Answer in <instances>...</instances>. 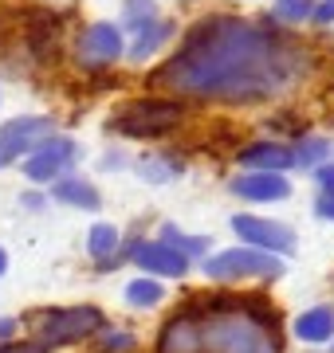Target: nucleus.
Wrapping results in <instances>:
<instances>
[{"mask_svg":"<svg viewBox=\"0 0 334 353\" xmlns=\"http://www.w3.org/2000/svg\"><path fill=\"white\" fill-rule=\"evenodd\" d=\"M303 51L264 24L240 16H208L185 36V48L157 67L150 83L197 99L259 102L291 87Z\"/></svg>","mask_w":334,"mask_h":353,"instance_id":"f257e3e1","label":"nucleus"},{"mask_svg":"<svg viewBox=\"0 0 334 353\" xmlns=\"http://www.w3.org/2000/svg\"><path fill=\"white\" fill-rule=\"evenodd\" d=\"M201 318L205 353H283L279 318L264 299L213 294L189 306Z\"/></svg>","mask_w":334,"mask_h":353,"instance_id":"f03ea898","label":"nucleus"},{"mask_svg":"<svg viewBox=\"0 0 334 353\" xmlns=\"http://www.w3.org/2000/svg\"><path fill=\"white\" fill-rule=\"evenodd\" d=\"M185 122V106L181 102H166V99H138L126 102L118 118L110 122L115 134H126V138H161L169 130H177Z\"/></svg>","mask_w":334,"mask_h":353,"instance_id":"7ed1b4c3","label":"nucleus"},{"mask_svg":"<svg viewBox=\"0 0 334 353\" xmlns=\"http://www.w3.org/2000/svg\"><path fill=\"white\" fill-rule=\"evenodd\" d=\"M103 326V314L95 306H71V310H48L36 318V345L52 350V345H71V341L87 338Z\"/></svg>","mask_w":334,"mask_h":353,"instance_id":"20e7f679","label":"nucleus"},{"mask_svg":"<svg viewBox=\"0 0 334 353\" xmlns=\"http://www.w3.org/2000/svg\"><path fill=\"white\" fill-rule=\"evenodd\" d=\"M283 271L279 255L256 252V248H232V252L208 255L205 275L217 283H232V279H275Z\"/></svg>","mask_w":334,"mask_h":353,"instance_id":"39448f33","label":"nucleus"},{"mask_svg":"<svg viewBox=\"0 0 334 353\" xmlns=\"http://www.w3.org/2000/svg\"><path fill=\"white\" fill-rule=\"evenodd\" d=\"M55 134V118L48 114H28V118H12L0 126V169L12 165L24 153H36L43 141Z\"/></svg>","mask_w":334,"mask_h":353,"instance_id":"423d86ee","label":"nucleus"},{"mask_svg":"<svg viewBox=\"0 0 334 353\" xmlns=\"http://www.w3.org/2000/svg\"><path fill=\"white\" fill-rule=\"evenodd\" d=\"M236 236L248 243H256L264 252H275V255H291L295 252V232L283 228L279 220H264V216H236L232 220Z\"/></svg>","mask_w":334,"mask_h":353,"instance_id":"0eeeda50","label":"nucleus"},{"mask_svg":"<svg viewBox=\"0 0 334 353\" xmlns=\"http://www.w3.org/2000/svg\"><path fill=\"white\" fill-rule=\"evenodd\" d=\"M118 55H122V36H118L115 24H90L83 28V36L75 43V59L90 71H99V67L115 63Z\"/></svg>","mask_w":334,"mask_h":353,"instance_id":"6e6552de","label":"nucleus"},{"mask_svg":"<svg viewBox=\"0 0 334 353\" xmlns=\"http://www.w3.org/2000/svg\"><path fill=\"white\" fill-rule=\"evenodd\" d=\"M75 161V141L71 138H48L39 145L32 157H28V181H36V185H48L55 176H63Z\"/></svg>","mask_w":334,"mask_h":353,"instance_id":"1a4fd4ad","label":"nucleus"},{"mask_svg":"<svg viewBox=\"0 0 334 353\" xmlns=\"http://www.w3.org/2000/svg\"><path fill=\"white\" fill-rule=\"evenodd\" d=\"M157 353H205L201 341V318L193 310H181L177 318H169L161 338H157Z\"/></svg>","mask_w":334,"mask_h":353,"instance_id":"9d476101","label":"nucleus"},{"mask_svg":"<svg viewBox=\"0 0 334 353\" xmlns=\"http://www.w3.org/2000/svg\"><path fill=\"white\" fill-rule=\"evenodd\" d=\"M130 255H134V263H138L141 271H154V275H166V279H181L189 271V259L181 252H173L169 243H154V240L138 243Z\"/></svg>","mask_w":334,"mask_h":353,"instance_id":"9b49d317","label":"nucleus"},{"mask_svg":"<svg viewBox=\"0 0 334 353\" xmlns=\"http://www.w3.org/2000/svg\"><path fill=\"white\" fill-rule=\"evenodd\" d=\"M240 165L256 169V173H283L287 165H295V153L279 141H256V145L240 150Z\"/></svg>","mask_w":334,"mask_h":353,"instance_id":"f8f14e48","label":"nucleus"},{"mask_svg":"<svg viewBox=\"0 0 334 353\" xmlns=\"http://www.w3.org/2000/svg\"><path fill=\"white\" fill-rule=\"evenodd\" d=\"M232 192L236 196H248V201H283L291 192V185L279 173H252V176H236L232 181Z\"/></svg>","mask_w":334,"mask_h":353,"instance_id":"ddd939ff","label":"nucleus"},{"mask_svg":"<svg viewBox=\"0 0 334 353\" xmlns=\"http://www.w3.org/2000/svg\"><path fill=\"white\" fill-rule=\"evenodd\" d=\"M52 196L59 204H71V208H99V189L83 181V176H63V181H55Z\"/></svg>","mask_w":334,"mask_h":353,"instance_id":"4468645a","label":"nucleus"},{"mask_svg":"<svg viewBox=\"0 0 334 353\" xmlns=\"http://www.w3.org/2000/svg\"><path fill=\"white\" fill-rule=\"evenodd\" d=\"M295 338H303V341H331L334 338V310L331 306H315V310H307V314H299Z\"/></svg>","mask_w":334,"mask_h":353,"instance_id":"2eb2a0df","label":"nucleus"},{"mask_svg":"<svg viewBox=\"0 0 334 353\" xmlns=\"http://www.w3.org/2000/svg\"><path fill=\"white\" fill-rule=\"evenodd\" d=\"M87 252L90 259H99V267H110L118 259V232L110 224H95L90 228V236H87Z\"/></svg>","mask_w":334,"mask_h":353,"instance_id":"dca6fc26","label":"nucleus"},{"mask_svg":"<svg viewBox=\"0 0 334 353\" xmlns=\"http://www.w3.org/2000/svg\"><path fill=\"white\" fill-rule=\"evenodd\" d=\"M169 36H173V24L157 16L154 24H146V28L138 32V39H134V48H130V59H150V55H154V51L161 48V43H166Z\"/></svg>","mask_w":334,"mask_h":353,"instance_id":"f3484780","label":"nucleus"},{"mask_svg":"<svg viewBox=\"0 0 334 353\" xmlns=\"http://www.w3.org/2000/svg\"><path fill=\"white\" fill-rule=\"evenodd\" d=\"M126 303L134 306H157L161 303V283L157 279H134L126 287Z\"/></svg>","mask_w":334,"mask_h":353,"instance_id":"a211bd4d","label":"nucleus"},{"mask_svg":"<svg viewBox=\"0 0 334 353\" xmlns=\"http://www.w3.org/2000/svg\"><path fill=\"white\" fill-rule=\"evenodd\" d=\"M126 28H134V32H141L146 24H154L157 20V8L150 4V0H126Z\"/></svg>","mask_w":334,"mask_h":353,"instance_id":"6ab92c4d","label":"nucleus"},{"mask_svg":"<svg viewBox=\"0 0 334 353\" xmlns=\"http://www.w3.org/2000/svg\"><path fill=\"white\" fill-rule=\"evenodd\" d=\"M166 243L173 248V252H181L185 259H189V255H201V252L208 248V243L201 240V236H181V232H177L173 224H166Z\"/></svg>","mask_w":334,"mask_h":353,"instance_id":"aec40b11","label":"nucleus"},{"mask_svg":"<svg viewBox=\"0 0 334 353\" xmlns=\"http://www.w3.org/2000/svg\"><path fill=\"white\" fill-rule=\"evenodd\" d=\"M134 345L138 341H134L130 330H106V334H99V353H130Z\"/></svg>","mask_w":334,"mask_h":353,"instance_id":"412c9836","label":"nucleus"},{"mask_svg":"<svg viewBox=\"0 0 334 353\" xmlns=\"http://www.w3.org/2000/svg\"><path fill=\"white\" fill-rule=\"evenodd\" d=\"M275 20H311V0H275V8H271Z\"/></svg>","mask_w":334,"mask_h":353,"instance_id":"4be33fe9","label":"nucleus"},{"mask_svg":"<svg viewBox=\"0 0 334 353\" xmlns=\"http://www.w3.org/2000/svg\"><path fill=\"white\" fill-rule=\"evenodd\" d=\"M295 153V165H319L326 153H331V141H322V138H311V141H303L299 150H291Z\"/></svg>","mask_w":334,"mask_h":353,"instance_id":"5701e85b","label":"nucleus"},{"mask_svg":"<svg viewBox=\"0 0 334 353\" xmlns=\"http://www.w3.org/2000/svg\"><path fill=\"white\" fill-rule=\"evenodd\" d=\"M173 173H177V165L154 161V157H146V161H141V176H146V181H169Z\"/></svg>","mask_w":334,"mask_h":353,"instance_id":"b1692460","label":"nucleus"},{"mask_svg":"<svg viewBox=\"0 0 334 353\" xmlns=\"http://www.w3.org/2000/svg\"><path fill=\"white\" fill-rule=\"evenodd\" d=\"M315 181L322 185V192H334V165H322L319 173H315Z\"/></svg>","mask_w":334,"mask_h":353,"instance_id":"393cba45","label":"nucleus"},{"mask_svg":"<svg viewBox=\"0 0 334 353\" xmlns=\"http://www.w3.org/2000/svg\"><path fill=\"white\" fill-rule=\"evenodd\" d=\"M311 16H315L319 24H331L334 20V0H326V4H319V8H311Z\"/></svg>","mask_w":334,"mask_h":353,"instance_id":"a878e982","label":"nucleus"},{"mask_svg":"<svg viewBox=\"0 0 334 353\" xmlns=\"http://www.w3.org/2000/svg\"><path fill=\"white\" fill-rule=\"evenodd\" d=\"M315 208H319V216H326V220H334V192H322Z\"/></svg>","mask_w":334,"mask_h":353,"instance_id":"bb28decb","label":"nucleus"},{"mask_svg":"<svg viewBox=\"0 0 334 353\" xmlns=\"http://www.w3.org/2000/svg\"><path fill=\"white\" fill-rule=\"evenodd\" d=\"M0 353H43L39 345H0Z\"/></svg>","mask_w":334,"mask_h":353,"instance_id":"cd10ccee","label":"nucleus"},{"mask_svg":"<svg viewBox=\"0 0 334 353\" xmlns=\"http://www.w3.org/2000/svg\"><path fill=\"white\" fill-rule=\"evenodd\" d=\"M16 330V322L12 318H0V341H8V334Z\"/></svg>","mask_w":334,"mask_h":353,"instance_id":"c85d7f7f","label":"nucleus"},{"mask_svg":"<svg viewBox=\"0 0 334 353\" xmlns=\"http://www.w3.org/2000/svg\"><path fill=\"white\" fill-rule=\"evenodd\" d=\"M4 267H8V255L0 252V275H4Z\"/></svg>","mask_w":334,"mask_h":353,"instance_id":"c756f323","label":"nucleus"}]
</instances>
